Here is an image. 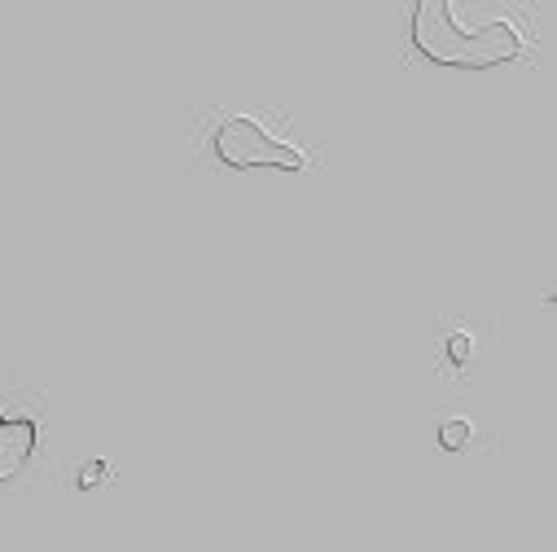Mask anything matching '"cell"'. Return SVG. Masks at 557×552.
Returning a JSON list of instances; mask_svg holds the SVG:
<instances>
[{"instance_id": "1", "label": "cell", "mask_w": 557, "mask_h": 552, "mask_svg": "<svg viewBox=\"0 0 557 552\" xmlns=\"http://www.w3.org/2000/svg\"><path fill=\"white\" fill-rule=\"evenodd\" d=\"M412 45L440 66L483 71L522 58L531 49V36L509 14H479V23H470V10L435 0V5L412 10Z\"/></svg>"}, {"instance_id": "2", "label": "cell", "mask_w": 557, "mask_h": 552, "mask_svg": "<svg viewBox=\"0 0 557 552\" xmlns=\"http://www.w3.org/2000/svg\"><path fill=\"white\" fill-rule=\"evenodd\" d=\"M211 150L233 172H246V167L304 172V167H312V154L299 150L295 141H286V136H276L259 114H228L211 136Z\"/></svg>"}, {"instance_id": "3", "label": "cell", "mask_w": 557, "mask_h": 552, "mask_svg": "<svg viewBox=\"0 0 557 552\" xmlns=\"http://www.w3.org/2000/svg\"><path fill=\"white\" fill-rule=\"evenodd\" d=\"M32 448H36V422H27V417H5L0 412V478H10V474H18V465L32 456Z\"/></svg>"}, {"instance_id": "4", "label": "cell", "mask_w": 557, "mask_h": 552, "mask_svg": "<svg viewBox=\"0 0 557 552\" xmlns=\"http://www.w3.org/2000/svg\"><path fill=\"white\" fill-rule=\"evenodd\" d=\"M444 355H448L453 368H466V364L474 360V329H470V325H466V329H453L448 342H444Z\"/></svg>"}, {"instance_id": "5", "label": "cell", "mask_w": 557, "mask_h": 552, "mask_svg": "<svg viewBox=\"0 0 557 552\" xmlns=\"http://www.w3.org/2000/svg\"><path fill=\"white\" fill-rule=\"evenodd\" d=\"M470 439H474V426L466 417H448L440 426V448L444 452H461V448H470Z\"/></svg>"}, {"instance_id": "6", "label": "cell", "mask_w": 557, "mask_h": 552, "mask_svg": "<svg viewBox=\"0 0 557 552\" xmlns=\"http://www.w3.org/2000/svg\"><path fill=\"white\" fill-rule=\"evenodd\" d=\"M114 469H110V461H92L84 474H79V487H97V482H106Z\"/></svg>"}]
</instances>
